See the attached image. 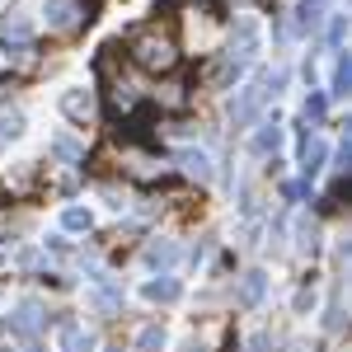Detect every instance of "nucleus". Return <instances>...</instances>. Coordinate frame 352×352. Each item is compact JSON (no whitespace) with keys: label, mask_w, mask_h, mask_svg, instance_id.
Listing matches in <instances>:
<instances>
[{"label":"nucleus","mask_w":352,"mask_h":352,"mask_svg":"<svg viewBox=\"0 0 352 352\" xmlns=\"http://www.w3.org/2000/svg\"><path fill=\"white\" fill-rule=\"evenodd\" d=\"M258 52H263V28H258L254 14H240V19H235V33H230V66H235V76H240Z\"/></svg>","instance_id":"obj_1"},{"label":"nucleus","mask_w":352,"mask_h":352,"mask_svg":"<svg viewBox=\"0 0 352 352\" xmlns=\"http://www.w3.org/2000/svg\"><path fill=\"white\" fill-rule=\"evenodd\" d=\"M263 104H268L263 85H249V89H240V94H235V104H230V122H235V127H244V122H254Z\"/></svg>","instance_id":"obj_2"},{"label":"nucleus","mask_w":352,"mask_h":352,"mask_svg":"<svg viewBox=\"0 0 352 352\" xmlns=\"http://www.w3.org/2000/svg\"><path fill=\"white\" fill-rule=\"evenodd\" d=\"M10 329L14 333H38V329H47V310H43V300H19L14 305V315H10Z\"/></svg>","instance_id":"obj_3"},{"label":"nucleus","mask_w":352,"mask_h":352,"mask_svg":"<svg viewBox=\"0 0 352 352\" xmlns=\"http://www.w3.org/2000/svg\"><path fill=\"white\" fill-rule=\"evenodd\" d=\"M249 146H254V155H277L282 151V118H263Z\"/></svg>","instance_id":"obj_4"},{"label":"nucleus","mask_w":352,"mask_h":352,"mask_svg":"<svg viewBox=\"0 0 352 352\" xmlns=\"http://www.w3.org/2000/svg\"><path fill=\"white\" fill-rule=\"evenodd\" d=\"M263 292H268V272H263V268H249V272L240 277V292H235V300H240L244 310H254V305L263 300Z\"/></svg>","instance_id":"obj_5"},{"label":"nucleus","mask_w":352,"mask_h":352,"mask_svg":"<svg viewBox=\"0 0 352 352\" xmlns=\"http://www.w3.org/2000/svg\"><path fill=\"white\" fill-rule=\"evenodd\" d=\"M89 348H94V333L80 329L76 320H66L61 324V352H89Z\"/></svg>","instance_id":"obj_6"},{"label":"nucleus","mask_w":352,"mask_h":352,"mask_svg":"<svg viewBox=\"0 0 352 352\" xmlns=\"http://www.w3.org/2000/svg\"><path fill=\"white\" fill-rule=\"evenodd\" d=\"M348 89H352V66L348 56L338 52L333 56V76H329V99H348Z\"/></svg>","instance_id":"obj_7"},{"label":"nucleus","mask_w":352,"mask_h":352,"mask_svg":"<svg viewBox=\"0 0 352 352\" xmlns=\"http://www.w3.org/2000/svg\"><path fill=\"white\" fill-rule=\"evenodd\" d=\"M320 169H324V141L305 136V146H300V174H305V179H315Z\"/></svg>","instance_id":"obj_8"},{"label":"nucleus","mask_w":352,"mask_h":352,"mask_svg":"<svg viewBox=\"0 0 352 352\" xmlns=\"http://www.w3.org/2000/svg\"><path fill=\"white\" fill-rule=\"evenodd\" d=\"M43 14L52 28H71L76 24V0H43Z\"/></svg>","instance_id":"obj_9"},{"label":"nucleus","mask_w":352,"mask_h":352,"mask_svg":"<svg viewBox=\"0 0 352 352\" xmlns=\"http://www.w3.org/2000/svg\"><path fill=\"white\" fill-rule=\"evenodd\" d=\"M179 164L188 169L192 179H202V184L212 179V155H207V151H179Z\"/></svg>","instance_id":"obj_10"},{"label":"nucleus","mask_w":352,"mask_h":352,"mask_svg":"<svg viewBox=\"0 0 352 352\" xmlns=\"http://www.w3.org/2000/svg\"><path fill=\"white\" fill-rule=\"evenodd\" d=\"M179 292H184V287H179L174 277H164V272L146 282V300H179Z\"/></svg>","instance_id":"obj_11"},{"label":"nucleus","mask_w":352,"mask_h":352,"mask_svg":"<svg viewBox=\"0 0 352 352\" xmlns=\"http://www.w3.org/2000/svg\"><path fill=\"white\" fill-rule=\"evenodd\" d=\"M19 136H24V113L19 109L0 113V146H5V141H19Z\"/></svg>","instance_id":"obj_12"},{"label":"nucleus","mask_w":352,"mask_h":352,"mask_svg":"<svg viewBox=\"0 0 352 352\" xmlns=\"http://www.w3.org/2000/svg\"><path fill=\"white\" fill-rule=\"evenodd\" d=\"M174 258H179V249H174L169 240H155L151 249H146V263H151V268H169Z\"/></svg>","instance_id":"obj_13"},{"label":"nucleus","mask_w":352,"mask_h":352,"mask_svg":"<svg viewBox=\"0 0 352 352\" xmlns=\"http://www.w3.org/2000/svg\"><path fill=\"white\" fill-rule=\"evenodd\" d=\"M94 305H99V310H118V305H122V287H118V282H99V287H94Z\"/></svg>","instance_id":"obj_14"},{"label":"nucleus","mask_w":352,"mask_h":352,"mask_svg":"<svg viewBox=\"0 0 352 352\" xmlns=\"http://www.w3.org/2000/svg\"><path fill=\"white\" fill-rule=\"evenodd\" d=\"M61 226H66V230H89V226H94V212H89V207H66V212H61Z\"/></svg>","instance_id":"obj_15"},{"label":"nucleus","mask_w":352,"mask_h":352,"mask_svg":"<svg viewBox=\"0 0 352 352\" xmlns=\"http://www.w3.org/2000/svg\"><path fill=\"white\" fill-rule=\"evenodd\" d=\"M61 109L71 113V118H85V113H89V94H85V89H66V94H61Z\"/></svg>","instance_id":"obj_16"},{"label":"nucleus","mask_w":352,"mask_h":352,"mask_svg":"<svg viewBox=\"0 0 352 352\" xmlns=\"http://www.w3.org/2000/svg\"><path fill=\"white\" fill-rule=\"evenodd\" d=\"M136 348H141V352H160V348H164V329H160V324L141 329V338H136Z\"/></svg>","instance_id":"obj_17"},{"label":"nucleus","mask_w":352,"mask_h":352,"mask_svg":"<svg viewBox=\"0 0 352 352\" xmlns=\"http://www.w3.org/2000/svg\"><path fill=\"white\" fill-rule=\"evenodd\" d=\"M52 155H61V160H71V164H76V160L85 155V151H80V141H71V136H56V141H52Z\"/></svg>","instance_id":"obj_18"},{"label":"nucleus","mask_w":352,"mask_h":352,"mask_svg":"<svg viewBox=\"0 0 352 352\" xmlns=\"http://www.w3.org/2000/svg\"><path fill=\"white\" fill-rule=\"evenodd\" d=\"M324 109H329L324 94H310V99H305V122H324Z\"/></svg>","instance_id":"obj_19"},{"label":"nucleus","mask_w":352,"mask_h":352,"mask_svg":"<svg viewBox=\"0 0 352 352\" xmlns=\"http://www.w3.org/2000/svg\"><path fill=\"white\" fill-rule=\"evenodd\" d=\"M329 47L343 52V14H333V24H329Z\"/></svg>","instance_id":"obj_20"},{"label":"nucleus","mask_w":352,"mask_h":352,"mask_svg":"<svg viewBox=\"0 0 352 352\" xmlns=\"http://www.w3.org/2000/svg\"><path fill=\"white\" fill-rule=\"evenodd\" d=\"M348 160H352V151H348V141H343V146H338V151H333V169H338V174H343V169H348Z\"/></svg>","instance_id":"obj_21"},{"label":"nucleus","mask_w":352,"mask_h":352,"mask_svg":"<svg viewBox=\"0 0 352 352\" xmlns=\"http://www.w3.org/2000/svg\"><path fill=\"white\" fill-rule=\"evenodd\" d=\"M305 192H310V184H287V197H292V202H300Z\"/></svg>","instance_id":"obj_22"},{"label":"nucleus","mask_w":352,"mask_h":352,"mask_svg":"<svg viewBox=\"0 0 352 352\" xmlns=\"http://www.w3.org/2000/svg\"><path fill=\"white\" fill-rule=\"evenodd\" d=\"M249 348H254V352H268V333H254V338H249Z\"/></svg>","instance_id":"obj_23"}]
</instances>
